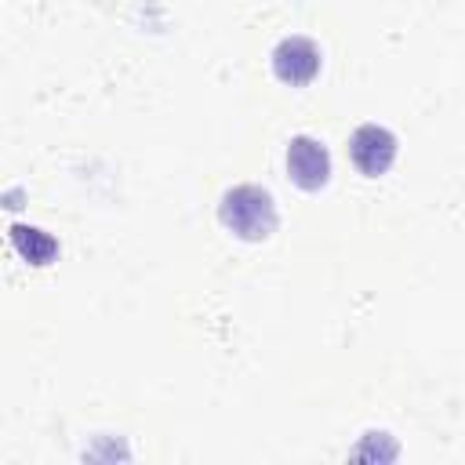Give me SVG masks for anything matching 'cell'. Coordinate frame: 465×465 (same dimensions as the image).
Returning <instances> with one entry per match:
<instances>
[{
  "instance_id": "1",
  "label": "cell",
  "mask_w": 465,
  "mask_h": 465,
  "mask_svg": "<svg viewBox=\"0 0 465 465\" xmlns=\"http://www.w3.org/2000/svg\"><path fill=\"white\" fill-rule=\"evenodd\" d=\"M218 218L232 236L258 243L276 229V203L262 185H232L222 193Z\"/></svg>"
},
{
  "instance_id": "2",
  "label": "cell",
  "mask_w": 465,
  "mask_h": 465,
  "mask_svg": "<svg viewBox=\"0 0 465 465\" xmlns=\"http://www.w3.org/2000/svg\"><path fill=\"white\" fill-rule=\"evenodd\" d=\"M287 174L305 193L323 189L327 178H331V153L323 149V142H316L312 134L291 138L287 142Z\"/></svg>"
},
{
  "instance_id": "3",
  "label": "cell",
  "mask_w": 465,
  "mask_h": 465,
  "mask_svg": "<svg viewBox=\"0 0 465 465\" xmlns=\"http://www.w3.org/2000/svg\"><path fill=\"white\" fill-rule=\"evenodd\" d=\"M349 156H352V163H356L360 174L378 178L396 160V138H392V131H385L378 124H363L349 138Z\"/></svg>"
},
{
  "instance_id": "4",
  "label": "cell",
  "mask_w": 465,
  "mask_h": 465,
  "mask_svg": "<svg viewBox=\"0 0 465 465\" xmlns=\"http://www.w3.org/2000/svg\"><path fill=\"white\" fill-rule=\"evenodd\" d=\"M272 73L291 87L309 84L320 73V47L309 36H283L272 51Z\"/></svg>"
},
{
  "instance_id": "5",
  "label": "cell",
  "mask_w": 465,
  "mask_h": 465,
  "mask_svg": "<svg viewBox=\"0 0 465 465\" xmlns=\"http://www.w3.org/2000/svg\"><path fill=\"white\" fill-rule=\"evenodd\" d=\"M11 240H15L18 254L25 262H33V265H47L54 258V251H58V243L44 229H29V225H15L11 229Z\"/></svg>"
}]
</instances>
